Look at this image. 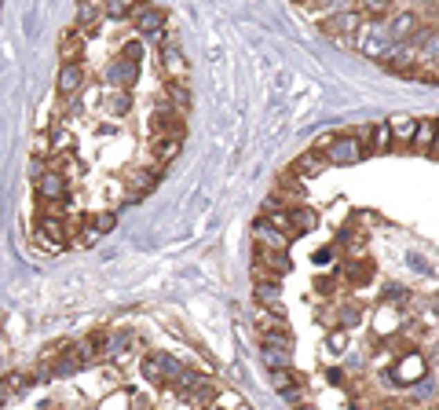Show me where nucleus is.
Returning a JSON list of instances; mask_svg holds the SVG:
<instances>
[{
    "label": "nucleus",
    "mask_w": 439,
    "mask_h": 410,
    "mask_svg": "<svg viewBox=\"0 0 439 410\" xmlns=\"http://www.w3.org/2000/svg\"><path fill=\"white\" fill-rule=\"evenodd\" d=\"M366 26V15L359 8H348V11H333V15H326V22H322V33L333 37V41L341 44H355V33Z\"/></svg>",
    "instance_id": "nucleus-1"
},
{
    "label": "nucleus",
    "mask_w": 439,
    "mask_h": 410,
    "mask_svg": "<svg viewBox=\"0 0 439 410\" xmlns=\"http://www.w3.org/2000/svg\"><path fill=\"white\" fill-rule=\"evenodd\" d=\"M319 150H326V161L355 165V161H363L366 143H363V136H337V139H322Z\"/></svg>",
    "instance_id": "nucleus-2"
},
{
    "label": "nucleus",
    "mask_w": 439,
    "mask_h": 410,
    "mask_svg": "<svg viewBox=\"0 0 439 410\" xmlns=\"http://www.w3.org/2000/svg\"><path fill=\"white\" fill-rule=\"evenodd\" d=\"M421 30H424V26H421V19L414 15V11H399V15L392 19V26H388L392 44H395V41H414Z\"/></svg>",
    "instance_id": "nucleus-3"
},
{
    "label": "nucleus",
    "mask_w": 439,
    "mask_h": 410,
    "mask_svg": "<svg viewBox=\"0 0 439 410\" xmlns=\"http://www.w3.org/2000/svg\"><path fill=\"white\" fill-rule=\"evenodd\" d=\"M128 15H136V30L139 33H161V26H165V15L158 8H150V4H132Z\"/></svg>",
    "instance_id": "nucleus-4"
},
{
    "label": "nucleus",
    "mask_w": 439,
    "mask_h": 410,
    "mask_svg": "<svg viewBox=\"0 0 439 410\" xmlns=\"http://www.w3.org/2000/svg\"><path fill=\"white\" fill-rule=\"evenodd\" d=\"M395 377L403 381V384L421 381V377H424V355H421V352H406V355L395 363Z\"/></svg>",
    "instance_id": "nucleus-5"
},
{
    "label": "nucleus",
    "mask_w": 439,
    "mask_h": 410,
    "mask_svg": "<svg viewBox=\"0 0 439 410\" xmlns=\"http://www.w3.org/2000/svg\"><path fill=\"white\" fill-rule=\"evenodd\" d=\"M102 11H107V0H81V4H77V22L88 26V33H92L96 19H102Z\"/></svg>",
    "instance_id": "nucleus-6"
},
{
    "label": "nucleus",
    "mask_w": 439,
    "mask_h": 410,
    "mask_svg": "<svg viewBox=\"0 0 439 410\" xmlns=\"http://www.w3.org/2000/svg\"><path fill=\"white\" fill-rule=\"evenodd\" d=\"M81 92V70H77V62H62L59 70V96H77Z\"/></svg>",
    "instance_id": "nucleus-7"
},
{
    "label": "nucleus",
    "mask_w": 439,
    "mask_h": 410,
    "mask_svg": "<svg viewBox=\"0 0 439 410\" xmlns=\"http://www.w3.org/2000/svg\"><path fill=\"white\" fill-rule=\"evenodd\" d=\"M286 220H289V227H293V235H304V231H315L319 216H315L312 209H304V205H296V209L286 213Z\"/></svg>",
    "instance_id": "nucleus-8"
},
{
    "label": "nucleus",
    "mask_w": 439,
    "mask_h": 410,
    "mask_svg": "<svg viewBox=\"0 0 439 410\" xmlns=\"http://www.w3.org/2000/svg\"><path fill=\"white\" fill-rule=\"evenodd\" d=\"M436 132H439V121H421L418 128H414V143L418 150H432V143H436Z\"/></svg>",
    "instance_id": "nucleus-9"
},
{
    "label": "nucleus",
    "mask_w": 439,
    "mask_h": 410,
    "mask_svg": "<svg viewBox=\"0 0 439 410\" xmlns=\"http://www.w3.org/2000/svg\"><path fill=\"white\" fill-rule=\"evenodd\" d=\"M161 62H165V70H169V77H172V81H183V77H187V62H183V55H179L176 48H169V51H165V55H161Z\"/></svg>",
    "instance_id": "nucleus-10"
},
{
    "label": "nucleus",
    "mask_w": 439,
    "mask_h": 410,
    "mask_svg": "<svg viewBox=\"0 0 439 410\" xmlns=\"http://www.w3.org/2000/svg\"><path fill=\"white\" fill-rule=\"evenodd\" d=\"M256 301L267 304L275 315H282V301H278V286H275V282H260V286H256Z\"/></svg>",
    "instance_id": "nucleus-11"
},
{
    "label": "nucleus",
    "mask_w": 439,
    "mask_h": 410,
    "mask_svg": "<svg viewBox=\"0 0 439 410\" xmlns=\"http://www.w3.org/2000/svg\"><path fill=\"white\" fill-rule=\"evenodd\" d=\"M388 128H392V136L399 139V143H410V139H414L418 121H414V118H392V121H388Z\"/></svg>",
    "instance_id": "nucleus-12"
},
{
    "label": "nucleus",
    "mask_w": 439,
    "mask_h": 410,
    "mask_svg": "<svg viewBox=\"0 0 439 410\" xmlns=\"http://www.w3.org/2000/svg\"><path fill=\"white\" fill-rule=\"evenodd\" d=\"M256 238H260V242H267V246L271 249H286V235H278V231L275 227H271V224H256Z\"/></svg>",
    "instance_id": "nucleus-13"
},
{
    "label": "nucleus",
    "mask_w": 439,
    "mask_h": 410,
    "mask_svg": "<svg viewBox=\"0 0 439 410\" xmlns=\"http://www.w3.org/2000/svg\"><path fill=\"white\" fill-rule=\"evenodd\" d=\"M359 11L366 19H384L392 11V0H359Z\"/></svg>",
    "instance_id": "nucleus-14"
},
{
    "label": "nucleus",
    "mask_w": 439,
    "mask_h": 410,
    "mask_svg": "<svg viewBox=\"0 0 439 410\" xmlns=\"http://www.w3.org/2000/svg\"><path fill=\"white\" fill-rule=\"evenodd\" d=\"M154 154H158V161H172L179 154V136H161L158 147H154Z\"/></svg>",
    "instance_id": "nucleus-15"
},
{
    "label": "nucleus",
    "mask_w": 439,
    "mask_h": 410,
    "mask_svg": "<svg viewBox=\"0 0 439 410\" xmlns=\"http://www.w3.org/2000/svg\"><path fill=\"white\" fill-rule=\"evenodd\" d=\"M322 165H326V161H322L319 154H304V158L293 165V172H296V176H315V172L322 169Z\"/></svg>",
    "instance_id": "nucleus-16"
},
{
    "label": "nucleus",
    "mask_w": 439,
    "mask_h": 410,
    "mask_svg": "<svg viewBox=\"0 0 439 410\" xmlns=\"http://www.w3.org/2000/svg\"><path fill=\"white\" fill-rule=\"evenodd\" d=\"M370 136H373V147H370V150H377V154L392 150V128H388V125H377Z\"/></svg>",
    "instance_id": "nucleus-17"
},
{
    "label": "nucleus",
    "mask_w": 439,
    "mask_h": 410,
    "mask_svg": "<svg viewBox=\"0 0 439 410\" xmlns=\"http://www.w3.org/2000/svg\"><path fill=\"white\" fill-rule=\"evenodd\" d=\"M77 59H81V37L66 33L62 37V62H77Z\"/></svg>",
    "instance_id": "nucleus-18"
},
{
    "label": "nucleus",
    "mask_w": 439,
    "mask_h": 410,
    "mask_svg": "<svg viewBox=\"0 0 439 410\" xmlns=\"http://www.w3.org/2000/svg\"><path fill=\"white\" fill-rule=\"evenodd\" d=\"M41 231L48 238H55V242L66 238V227H62V220H55V216H41Z\"/></svg>",
    "instance_id": "nucleus-19"
},
{
    "label": "nucleus",
    "mask_w": 439,
    "mask_h": 410,
    "mask_svg": "<svg viewBox=\"0 0 439 410\" xmlns=\"http://www.w3.org/2000/svg\"><path fill=\"white\" fill-rule=\"evenodd\" d=\"M41 190H44V198H62V176L48 172V176L41 179Z\"/></svg>",
    "instance_id": "nucleus-20"
},
{
    "label": "nucleus",
    "mask_w": 439,
    "mask_h": 410,
    "mask_svg": "<svg viewBox=\"0 0 439 410\" xmlns=\"http://www.w3.org/2000/svg\"><path fill=\"white\" fill-rule=\"evenodd\" d=\"M370 271H373V267H370L366 260H359V264L348 267V278H352V282H363V278H370Z\"/></svg>",
    "instance_id": "nucleus-21"
},
{
    "label": "nucleus",
    "mask_w": 439,
    "mask_h": 410,
    "mask_svg": "<svg viewBox=\"0 0 439 410\" xmlns=\"http://www.w3.org/2000/svg\"><path fill=\"white\" fill-rule=\"evenodd\" d=\"M392 326H399V315H392L388 308H384V312L377 315V333H388Z\"/></svg>",
    "instance_id": "nucleus-22"
},
{
    "label": "nucleus",
    "mask_w": 439,
    "mask_h": 410,
    "mask_svg": "<svg viewBox=\"0 0 439 410\" xmlns=\"http://www.w3.org/2000/svg\"><path fill=\"white\" fill-rule=\"evenodd\" d=\"M344 348H348V337H344V333H333V337H330V352L341 355Z\"/></svg>",
    "instance_id": "nucleus-23"
},
{
    "label": "nucleus",
    "mask_w": 439,
    "mask_h": 410,
    "mask_svg": "<svg viewBox=\"0 0 439 410\" xmlns=\"http://www.w3.org/2000/svg\"><path fill=\"white\" fill-rule=\"evenodd\" d=\"M275 384L282 392H293V374H289V370H282V374H275Z\"/></svg>",
    "instance_id": "nucleus-24"
},
{
    "label": "nucleus",
    "mask_w": 439,
    "mask_h": 410,
    "mask_svg": "<svg viewBox=\"0 0 439 410\" xmlns=\"http://www.w3.org/2000/svg\"><path fill=\"white\" fill-rule=\"evenodd\" d=\"M384 297H388V301H406V293L399 289V286H388V293H384Z\"/></svg>",
    "instance_id": "nucleus-25"
},
{
    "label": "nucleus",
    "mask_w": 439,
    "mask_h": 410,
    "mask_svg": "<svg viewBox=\"0 0 439 410\" xmlns=\"http://www.w3.org/2000/svg\"><path fill=\"white\" fill-rule=\"evenodd\" d=\"M4 400H8V384L0 381V403H4Z\"/></svg>",
    "instance_id": "nucleus-26"
}]
</instances>
